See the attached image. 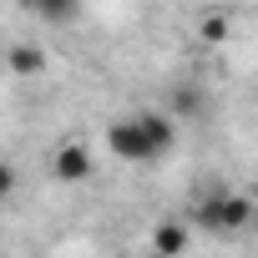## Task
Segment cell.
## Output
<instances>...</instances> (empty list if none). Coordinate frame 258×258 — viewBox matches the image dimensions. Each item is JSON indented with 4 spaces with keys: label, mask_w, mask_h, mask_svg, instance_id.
I'll return each instance as SVG.
<instances>
[{
    "label": "cell",
    "mask_w": 258,
    "mask_h": 258,
    "mask_svg": "<svg viewBox=\"0 0 258 258\" xmlns=\"http://www.w3.org/2000/svg\"><path fill=\"white\" fill-rule=\"evenodd\" d=\"M177 142V121L167 111H137V116H116L106 126V147L121 162H157Z\"/></svg>",
    "instance_id": "6da1fadb"
},
{
    "label": "cell",
    "mask_w": 258,
    "mask_h": 258,
    "mask_svg": "<svg viewBox=\"0 0 258 258\" xmlns=\"http://www.w3.org/2000/svg\"><path fill=\"white\" fill-rule=\"evenodd\" d=\"M253 218H258L253 198H243V192H233V187H218V192H208V198L192 208V228L218 233V238L248 233V228H253Z\"/></svg>",
    "instance_id": "7a4b0ae2"
},
{
    "label": "cell",
    "mask_w": 258,
    "mask_h": 258,
    "mask_svg": "<svg viewBox=\"0 0 258 258\" xmlns=\"http://www.w3.org/2000/svg\"><path fill=\"white\" fill-rule=\"evenodd\" d=\"M91 152L81 147V142H66V147H56V157H51V172L61 177V182H86L91 177Z\"/></svg>",
    "instance_id": "3957f363"
},
{
    "label": "cell",
    "mask_w": 258,
    "mask_h": 258,
    "mask_svg": "<svg viewBox=\"0 0 258 258\" xmlns=\"http://www.w3.org/2000/svg\"><path fill=\"white\" fill-rule=\"evenodd\" d=\"M187 243H192V228L177 223V218H167V223L152 228V258H182Z\"/></svg>",
    "instance_id": "277c9868"
},
{
    "label": "cell",
    "mask_w": 258,
    "mask_h": 258,
    "mask_svg": "<svg viewBox=\"0 0 258 258\" xmlns=\"http://www.w3.org/2000/svg\"><path fill=\"white\" fill-rule=\"evenodd\" d=\"M203 111H208V96H203L198 86H177V91H172V111H167L172 121H192V116H203Z\"/></svg>",
    "instance_id": "5b68a950"
},
{
    "label": "cell",
    "mask_w": 258,
    "mask_h": 258,
    "mask_svg": "<svg viewBox=\"0 0 258 258\" xmlns=\"http://www.w3.org/2000/svg\"><path fill=\"white\" fill-rule=\"evenodd\" d=\"M6 61H11V71H16V76H36V71H46V51H41V46H26V41H21V46H11V56H6Z\"/></svg>",
    "instance_id": "8992f818"
},
{
    "label": "cell",
    "mask_w": 258,
    "mask_h": 258,
    "mask_svg": "<svg viewBox=\"0 0 258 258\" xmlns=\"http://www.w3.org/2000/svg\"><path fill=\"white\" fill-rule=\"evenodd\" d=\"M11 192H16V167H11L6 157H0V208L11 203Z\"/></svg>",
    "instance_id": "52a82bcc"
},
{
    "label": "cell",
    "mask_w": 258,
    "mask_h": 258,
    "mask_svg": "<svg viewBox=\"0 0 258 258\" xmlns=\"http://www.w3.org/2000/svg\"><path fill=\"white\" fill-rule=\"evenodd\" d=\"M46 21H76V6H41Z\"/></svg>",
    "instance_id": "ba28073f"
},
{
    "label": "cell",
    "mask_w": 258,
    "mask_h": 258,
    "mask_svg": "<svg viewBox=\"0 0 258 258\" xmlns=\"http://www.w3.org/2000/svg\"><path fill=\"white\" fill-rule=\"evenodd\" d=\"M223 26H228L223 16H208V21H203V41H218V36H223Z\"/></svg>",
    "instance_id": "9c48e42d"
},
{
    "label": "cell",
    "mask_w": 258,
    "mask_h": 258,
    "mask_svg": "<svg viewBox=\"0 0 258 258\" xmlns=\"http://www.w3.org/2000/svg\"><path fill=\"white\" fill-rule=\"evenodd\" d=\"M147 258H152V253H147Z\"/></svg>",
    "instance_id": "30bf717a"
}]
</instances>
